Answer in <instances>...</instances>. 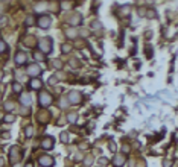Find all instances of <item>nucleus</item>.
<instances>
[{"mask_svg": "<svg viewBox=\"0 0 178 167\" xmlns=\"http://www.w3.org/2000/svg\"><path fill=\"white\" fill-rule=\"evenodd\" d=\"M21 158V153H20V149L18 147H12L11 149V160H12V163H15Z\"/></svg>", "mask_w": 178, "mask_h": 167, "instance_id": "6e6552de", "label": "nucleus"}, {"mask_svg": "<svg viewBox=\"0 0 178 167\" xmlns=\"http://www.w3.org/2000/svg\"><path fill=\"white\" fill-rule=\"evenodd\" d=\"M5 120H6L8 123H12V122H14V117H12V116H6V118H5Z\"/></svg>", "mask_w": 178, "mask_h": 167, "instance_id": "5701e85b", "label": "nucleus"}, {"mask_svg": "<svg viewBox=\"0 0 178 167\" xmlns=\"http://www.w3.org/2000/svg\"><path fill=\"white\" fill-rule=\"evenodd\" d=\"M8 49V46H6V43H3V41H0V52H5V50Z\"/></svg>", "mask_w": 178, "mask_h": 167, "instance_id": "412c9836", "label": "nucleus"}, {"mask_svg": "<svg viewBox=\"0 0 178 167\" xmlns=\"http://www.w3.org/2000/svg\"><path fill=\"white\" fill-rule=\"evenodd\" d=\"M75 120H76V116H75V114H70V116H69V122H72V123H73Z\"/></svg>", "mask_w": 178, "mask_h": 167, "instance_id": "b1692460", "label": "nucleus"}, {"mask_svg": "<svg viewBox=\"0 0 178 167\" xmlns=\"http://www.w3.org/2000/svg\"><path fill=\"white\" fill-rule=\"evenodd\" d=\"M29 87H31L32 90H40V88L43 87V82H41L40 79H32L31 84H29Z\"/></svg>", "mask_w": 178, "mask_h": 167, "instance_id": "9b49d317", "label": "nucleus"}, {"mask_svg": "<svg viewBox=\"0 0 178 167\" xmlns=\"http://www.w3.org/2000/svg\"><path fill=\"white\" fill-rule=\"evenodd\" d=\"M38 100H40V105L43 106V108H46V106H49L50 103H52V96L49 94V93H40V97H38Z\"/></svg>", "mask_w": 178, "mask_h": 167, "instance_id": "f03ea898", "label": "nucleus"}, {"mask_svg": "<svg viewBox=\"0 0 178 167\" xmlns=\"http://www.w3.org/2000/svg\"><path fill=\"white\" fill-rule=\"evenodd\" d=\"M67 36H69V38H75V36H76V33H75L73 29H70V31H67Z\"/></svg>", "mask_w": 178, "mask_h": 167, "instance_id": "aec40b11", "label": "nucleus"}, {"mask_svg": "<svg viewBox=\"0 0 178 167\" xmlns=\"http://www.w3.org/2000/svg\"><path fill=\"white\" fill-rule=\"evenodd\" d=\"M99 163H100V164H107V163H108V160H107V158H100V160H99Z\"/></svg>", "mask_w": 178, "mask_h": 167, "instance_id": "a878e982", "label": "nucleus"}, {"mask_svg": "<svg viewBox=\"0 0 178 167\" xmlns=\"http://www.w3.org/2000/svg\"><path fill=\"white\" fill-rule=\"evenodd\" d=\"M172 166V161H164V167H171Z\"/></svg>", "mask_w": 178, "mask_h": 167, "instance_id": "bb28decb", "label": "nucleus"}, {"mask_svg": "<svg viewBox=\"0 0 178 167\" xmlns=\"http://www.w3.org/2000/svg\"><path fill=\"white\" fill-rule=\"evenodd\" d=\"M50 23H52V20H50V17L49 15H43L38 18V21H37V24L40 26V27H43V29H47L49 26H50Z\"/></svg>", "mask_w": 178, "mask_h": 167, "instance_id": "20e7f679", "label": "nucleus"}, {"mask_svg": "<svg viewBox=\"0 0 178 167\" xmlns=\"http://www.w3.org/2000/svg\"><path fill=\"white\" fill-rule=\"evenodd\" d=\"M146 55H148V58H151V56H152V47L149 49V46H146Z\"/></svg>", "mask_w": 178, "mask_h": 167, "instance_id": "4be33fe9", "label": "nucleus"}, {"mask_svg": "<svg viewBox=\"0 0 178 167\" xmlns=\"http://www.w3.org/2000/svg\"><path fill=\"white\" fill-rule=\"evenodd\" d=\"M26 167H33V164H32V163H28V164H26Z\"/></svg>", "mask_w": 178, "mask_h": 167, "instance_id": "c85d7f7f", "label": "nucleus"}, {"mask_svg": "<svg viewBox=\"0 0 178 167\" xmlns=\"http://www.w3.org/2000/svg\"><path fill=\"white\" fill-rule=\"evenodd\" d=\"M33 58H35L37 61H40V59H44V56H43L40 52H35V53H33Z\"/></svg>", "mask_w": 178, "mask_h": 167, "instance_id": "dca6fc26", "label": "nucleus"}, {"mask_svg": "<svg viewBox=\"0 0 178 167\" xmlns=\"http://www.w3.org/2000/svg\"><path fill=\"white\" fill-rule=\"evenodd\" d=\"M40 50L43 53H50L52 52V40L50 38H43L40 41Z\"/></svg>", "mask_w": 178, "mask_h": 167, "instance_id": "f257e3e1", "label": "nucleus"}, {"mask_svg": "<svg viewBox=\"0 0 178 167\" xmlns=\"http://www.w3.org/2000/svg\"><path fill=\"white\" fill-rule=\"evenodd\" d=\"M24 23H26V26H32V24H35V18L33 17H28Z\"/></svg>", "mask_w": 178, "mask_h": 167, "instance_id": "4468645a", "label": "nucleus"}, {"mask_svg": "<svg viewBox=\"0 0 178 167\" xmlns=\"http://www.w3.org/2000/svg\"><path fill=\"white\" fill-rule=\"evenodd\" d=\"M24 134H26V137H32L33 135V128H26V131H24Z\"/></svg>", "mask_w": 178, "mask_h": 167, "instance_id": "2eb2a0df", "label": "nucleus"}, {"mask_svg": "<svg viewBox=\"0 0 178 167\" xmlns=\"http://www.w3.org/2000/svg\"><path fill=\"white\" fill-rule=\"evenodd\" d=\"M5 109H6V111H11V109H14V103H12V102H8V103L5 105Z\"/></svg>", "mask_w": 178, "mask_h": 167, "instance_id": "f3484780", "label": "nucleus"}, {"mask_svg": "<svg viewBox=\"0 0 178 167\" xmlns=\"http://www.w3.org/2000/svg\"><path fill=\"white\" fill-rule=\"evenodd\" d=\"M12 88H14V91H15V93H20V91H21V85H20V84H14V85H12Z\"/></svg>", "mask_w": 178, "mask_h": 167, "instance_id": "a211bd4d", "label": "nucleus"}, {"mask_svg": "<svg viewBox=\"0 0 178 167\" xmlns=\"http://www.w3.org/2000/svg\"><path fill=\"white\" fill-rule=\"evenodd\" d=\"M28 75L29 76H38V75H41V68L37 66V64H32V66H29L28 67Z\"/></svg>", "mask_w": 178, "mask_h": 167, "instance_id": "0eeeda50", "label": "nucleus"}, {"mask_svg": "<svg viewBox=\"0 0 178 167\" xmlns=\"http://www.w3.org/2000/svg\"><path fill=\"white\" fill-rule=\"evenodd\" d=\"M70 50H72V47H70V46H63V52H70Z\"/></svg>", "mask_w": 178, "mask_h": 167, "instance_id": "393cba45", "label": "nucleus"}, {"mask_svg": "<svg viewBox=\"0 0 178 167\" xmlns=\"http://www.w3.org/2000/svg\"><path fill=\"white\" fill-rule=\"evenodd\" d=\"M70 24H81L82 23V17L81 15H73L70 18V21H69Z\"/></svg>", "mask_w": 178, "mask_h": 167, "instance_id": "ddd939ff", "label": "nucleus"}, {"mask_svg": "<svg viewBox=\"0 0 178 167\" xmlns=\"http://www.w3.org/2000/svg\"><path fill=\"white\" fill-rule=\"evenodd\" d=\"M69 100H70L73 105H78V103L82 102V96L78 91H70V93H69Z\"/></svg>", "mask_w": 178, "mask_h": 167, "instance_id": "39448f33", "label": "nucleus"}, {"mask_svg": "<svg viewBox=\"0 0 178 167\" xmlns=\"http://www.w3.org/2000/svg\"><path fill=\"white\" fill-rule=\"evenodd\" d=\"M53 144H55L53 137H44L43 141H41V147H43V149H52Z\"/></svg>", "mask_w": 178, "mask_h": 167, "instance_id": "423d86ee", "label": "nucleus"}, {"mask_svg": "<svg viewBox=\"0 0 178 167\" xmlns=\"http://www.w3.org/2000/svg\"><path fill=\"white\" fill-rule=\"evenodd\" d=\"M0 78H2V71H0Z\"/></svg>", "mask_w": 178, "mask_h": 167, "instance_id": "c756f323", "label": "nucleus"}, {"mask_svg": "<svg viewBox=\"0 0 178 167\" xmlns=\"http://www.w3.org/2000/svg\"><path fill=\"white\" fill-rule=\"evenodd\" d=\"M38 164L43 166V167H52L53 164H55V161H53L50 156H47V155H43V156L38 158Z\"/></svg>", "mask_w": 178, "mask_h": 167, "instance_id": "7ed1b4c3", "label": "nucleus"}, {"mask_svg": "<svg viewBox=\"0 0 178 167\" xmlns=\"http://www.w3.org/2000/svg\"><path fill=\"white\" fill-rule=\"evenodd\" d=\"M123 164H125V156H123V155H116V156H114V166L122 167Z\"/></svg>", "mask_w": 178, "mask_h": 167, "instance_id": "9d476101", "label": "nucleus"}, {"mask_svg": "<svg viewBox=\"0 0 178 167\" xmlns=\"http://www.w3.org/2000/svg\"><path fill=\"white\" fill-rule=\"evenodd\" d=\"M3 164H5V160H3V158H0V167L3 166Z\"/></svg>", "mask_w": 178, "mask_h": 167, "instance_id": "cd10ccee", "label": "nucleus"}, {"mask_svg": "<svg viewBox=\"0 0 178 167\" xmlns=\"http://www.w3.org/2000/svg\"><path fill=\"white\" fill-rule=\"evenodd\" d=\"M20 102H21L24 106H29V105H31V97H29V94L23 93V94L20 96Z\"/></svg>", "mask_w": 178, "mask_h": 167, "instance_id": "f8f14e48", "label": "nucleus"}, {"mask_svg": "<svg viewBox=\"0 0 178 167\" xmlns=\"http://www.w3.org/2000/svg\"><path fill=\"white\" fill-rule=\"evenodd\" d=\"M15 62H17V66H23V64L26 62V55H24L23 52H17V55H15Z\"/></svg>", "mask_w": 178, "mask_h": 167, "instance_id": "1a4fd4ad", "label": "nucleus"}, {"mask_svg": "<svg viewBox=\"0 0 178 167\" xmlns=\"http://www.w3.org/2000/svg\"><path fill=\"white\" fill-rule=\"evenodd\" d=\"M61 141H63V143H67V141H69V135L65 132H61Z\"/></svg>", "mask_w": 178, "mask_h": 167, "instance_id": "6ab92c4d", "label": "nucleus"}]
</instances>
